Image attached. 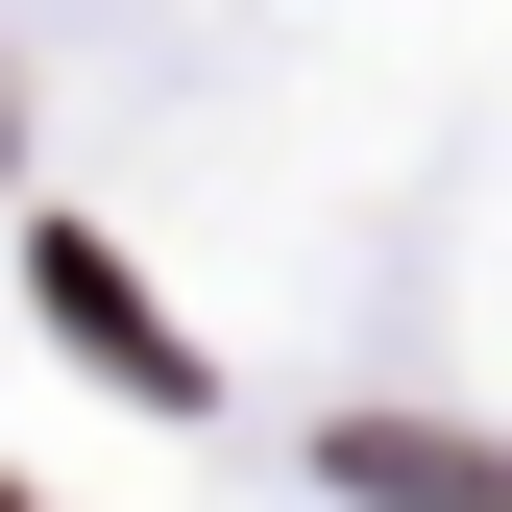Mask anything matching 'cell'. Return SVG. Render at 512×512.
<instances>
[{
    "instance_id": "6da1fadb",
    "label": "cell",
    "mask_w": 512,
    "mask_h": 512,
    "mask_svg": "<svg viewBox=\"0 0 512 512\" xmlns=\"http://www.w3.org/2000/svg\"><path fill=\"white\" fill-rule=\"evenodd\" d=\"M49 317H74V342L122 366V391H196V366H171V342H147V293H122V269H98V244H49Z\"/></svg>"
}]
</instances>
